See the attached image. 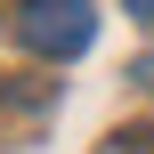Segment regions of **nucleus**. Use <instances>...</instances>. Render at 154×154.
I'll use <instances>...</instances> for the list:
<instances>
[{"mask_svg":"<svg viewBox=\"0 0 154 154\" xmlns=\"http://www.w3.org/2000/svg\"><path fill=\"white\" fill-rule=\"evenodd\" d=\"M97 154H154V130H122V138H106Z\"/></svg>","mask_w":154,"mask_h":154,"instance_id":"2","label":"nucleus"},{"mask_svg":"<svg viewBox=\"0 0 154 154\" xmlns=\"http://www.w3.org/2000/svg\"><path fill=\"white\" fill-rule=\"evenodd\" d=\"M16 41L32 49V57H81L89 41H97V8L89 0H16Z\"/></svg>","mask_w":154,"mask_h":154,"instance_id":"1","label":"nucleus"},{"mask_svg":"<svg viewBox=\"0 0 154 154\" xmlns=\"http://www.w3.org/2000/svg\"><path fill=\"white\" fill-rule=\"evenodd\" d=\"M130 81H138V89H154V49L138 57V65H130Z\"/></svg>","mask_w":154,"mask_h":154,"instance_id":"3","label":"nucleus"},{"mask_svg":"<svg viewBox=\"0 0 154 154\" xmlns=\"http://www.w3.org/2000/svg\"><path fill=\"white\" fill-rule=\"evenodd\" d=\"M122 8H130V16H138V24H154V0H122Z\"/></svg>","mask_w":154,"mask_h":154,"instance_id":"4","label":"nucleus"}]
</instances>
